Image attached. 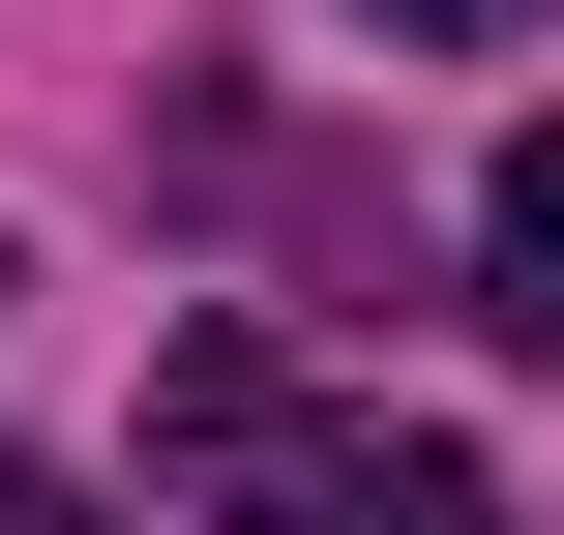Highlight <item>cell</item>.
<instances>
[{"instance_id":"1","label":"cell","mask_w":564,"mask_h":535,"mask_svg":"<svg viewBox=\"0 0 564 535\" xmlns=\"http://www.w3.org/2000/svg\"><path fill=\"white\" fill-rule=\"evenodd\" d=\"M149 417H178L208 535H506V506H476V447H416V417H327V387H268L238 328H208Z\"/></svg>"},{"instance_id":"2","label":"cell","mask_w":564,"mask_h":535,"mask_svg":"<svg viewBox=\"0 0 564 535\" xmlns=\"http://www.w3.org/2000/svg\"><path fill=\"white\" fill-rule=\"evenodd\" d=\"M476 328H506V357H564V119L476 179Z\"/></svg>"},{"instance_id":"3","label":"cell","mask_w":564,"mask_h":535,"mask_svg":"<svg viewBox=\"0 0 564 535\" xmlns=\"http://www.w3.org/2000/svg\"><path fill=\"white\" fill-rule=\"evenodd\" d=\"M387 30H416V60H506V30H535V0H387Z\"/></svg>"},{"instance_id":"4","label":"cell","mask_w":564,"mask_h":535,"mask_svg":"<svg viewBox=\"0 0 564 535\" xmlns=\"http://www.w3.org/2000/svg\"><path fill=\"white\" fill-rule=\"evenodd\" d=\"M0 535H119V506H89V477H0Z\"/></svg>"}]
</instances>
